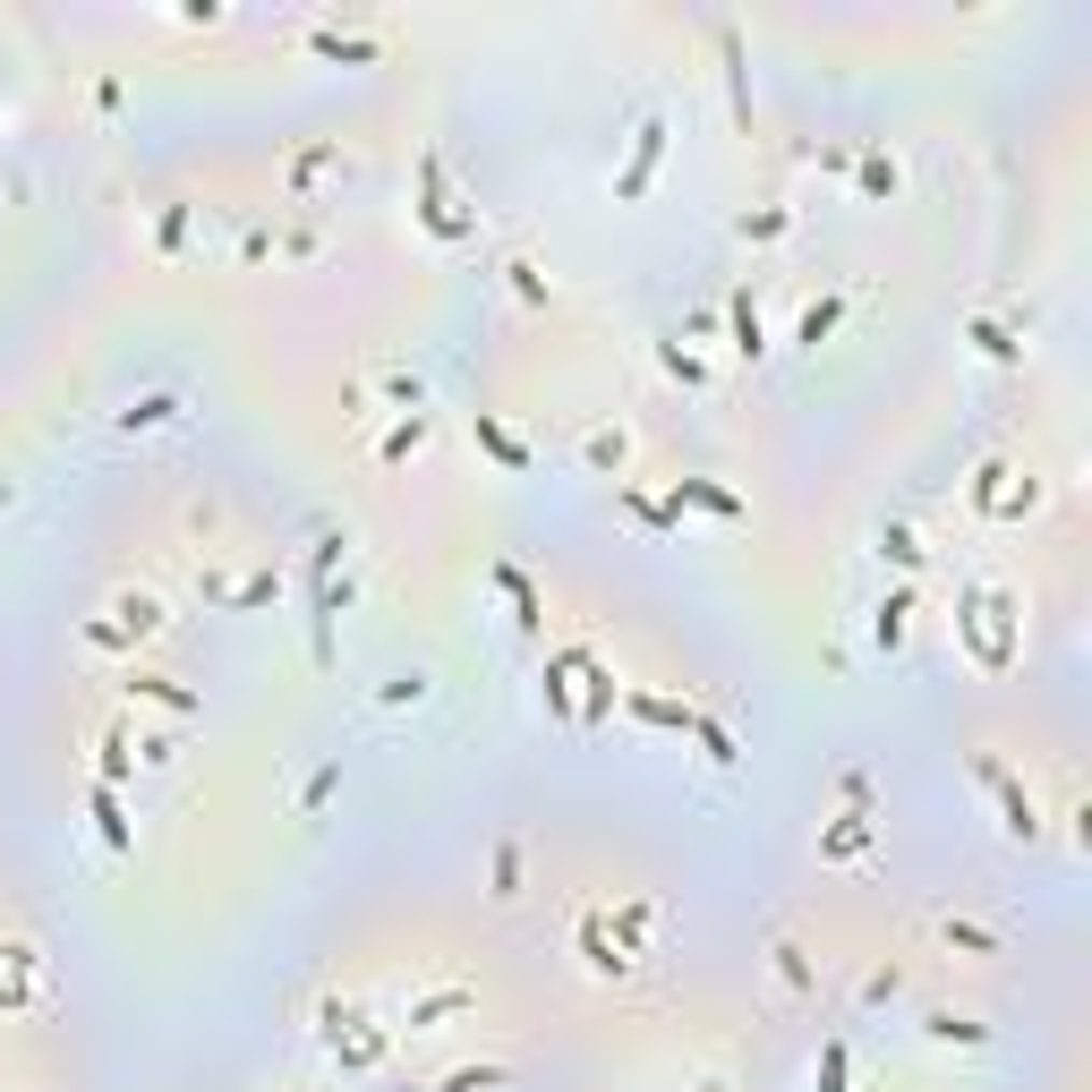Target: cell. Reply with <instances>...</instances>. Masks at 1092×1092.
<instances>
[{"mask_svg": "<svg viewBox=\"0 0 1092 1092\" xmlns=\"http://www.w3.org/2000/svg\"><path fill=\"white\" fill-rule=\"evenodd\" d=\"M734 351H760V308L734 299Z\"/></svg>", "mask_w": 1092, "mask_h": 1092, "instance_id": "6da1fadb", "label": "cell"}, {"mask_svg": "<svg viewBox=\"0 0 1092 1092\" xmlns=\"http://www.w3.org/2000/svg\"><path fill=\"white\" fill-rule=\"evenodd\" d=\"M846 1084V1050H828V1059H820V1092H837Z\"/></svg>", "mask_w": 1092, "mask_h": 1092, "instance_id": "7a4b0ae2", "label": "cell"}]
</instances>
